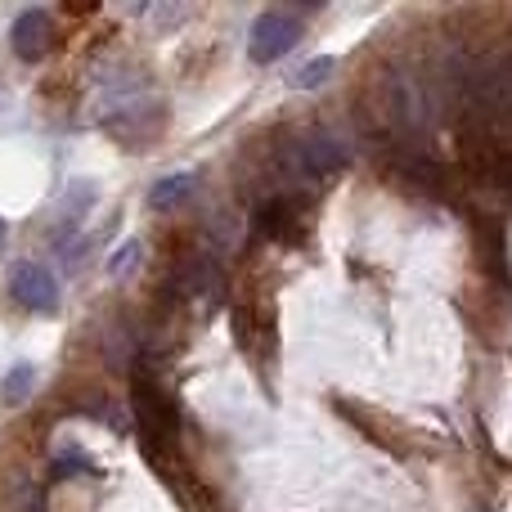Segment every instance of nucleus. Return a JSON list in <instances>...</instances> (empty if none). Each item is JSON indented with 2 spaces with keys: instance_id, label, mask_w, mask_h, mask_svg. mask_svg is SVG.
Returning a JSON list of instances; mask_svg holds the SVG:
<instances>
[{
  "instance_id": "9d476101",
  "label": "nucleus",
  "mask_w": 512,
  "mask_h": 512,
  "mask_svg": "<svg viewBox=\"0 0 512 512\" xmlns=\"http://www.w3.org/2000/svg\"><path fill=\"white\" fill-rule=\"evenodd\" d=\"M189 194H194V176H167V180H158V185H153L149 203L153 207H176L180 198H189Z\"/></svg>"
},
{
  "instance_id": "39448f33",
  "label": "nucleus",
  "mask_w": 512,
  "mask_h": 512,
  "mask_svg": "<svg viewBox=\"0 0 512 512\" xmlns=\"http://www.w3.org/2000/svg\"><path fill=\"white\" fill-rule=\"evenodd\" d=\"M297 36H301V18L297 14H288V9H265V14L252 23V45H248L252 63L283 59V54L297 45Z\"/></svg>"
},
{
  "instance_id": "9b49d317",
  "label": "nucleus",
  "mask_w": 512,
  "mask_h": 512,
  "mask_svg": "<svg viewBox=\"0 0 512 512\" xmlns=\"http://www.w3.org/2000/svg\"><path fill=\"white\" fill-rule=\"evenodd\" d=\"M333 68H337L333 59H310L306 68L292 72V86H297V90H315V86H324V81L333 77Z\"/></svg>"
},
{
  "instance_id": "6e6552de",
  "label": "nucleus",
  "mask_w": 512,
  "mask_h": 512,
  "mask_svg": "<svg viewBox=\"0 0 512 512\" xmlns=\"http://www.w3.org/2000/svg\"><path fill=\"white\" fill-rule=\"evenodd\" d=\"M9 41H14V54L27 63L45 59L54 45V23L45 9H23V14L14 18V32H9Z\"/></svg>"
},
{
  "instance_id": "20e7f679",
  "label": "nucleus",
  "mask_w": 512,
  "mask_h": 512,
  "mask_svg": "<svg viewBox=\"0 0 512 512\" xmlns=\"http://www.w3.org/2000/svg\"><path fill=\"white\" fill-rule=\"evenodd\" d=\"M346 167V144L328 131H310L283 153V171L301 185H328L337 171Z\"/></svg>"
},
{
  "instance_id": "423d86ee",
  "label": "nucleus",
  "mask_w": 512,
  "mask_h": 512,
  "mask_svg": "<svg viewBox=\"0 0 512 512\" xmlns=\"http://www.w3.org/2000/svg\"><path fill=\"white\" fill-rule=\"evenodd\" d=\"M131 391H135L131 405H135V418H140L144 436H149V441H158V436L162 441H171V436H176V409H171V400L153 387L149 373H135Z\"/></svg>"
},
{
  "instance_id": "7ed1b4c3",
  "label": "nucleus",
  "mask_w": 512,
  "mask_h": 512,
  "mask_svg": "<svg viewBox=\"0 0 512 512\" xmlns=\"http://www.w3.org/2000/svg\"><path fill=\"white\" fill-rule=\"evenodd\" d=\"M104 122L113 126L122 140H144L158 126V99L149 95L140 77H122L117 90L104 95Z\"/></svg>"
},
{
  "instance_id": "f257e3e1",
  "label": "nucleus",
  "mask_w": 512,
  "mask_h": 512,
  "mask_svg": "<svg viewBox=\"0 0 512 512\" xmlns=\"http://www.w3.org/2000/svg\"><path fill=\"white\" fill-rule=\"evenodd\" d=\"M450 90L459 104H468L477 117L499 126H512V50L468 59L450 72Z\"/></svg>"
},
{
  "instance_id": "ddd939ff",
  "label": "nucleus",
  "mask_w": 512,
  "mask_h": 512,
  "mask_svg": "<svg viewBox=\"0 0 512 512\" xmlns=\"http://www.w3.org/2000/svg\"><path fill=\"white\" fill-rule=\"evenodd\" d=\"M0 243H5V221H0Z\"/></svg>"
},
{
  "instance_id": "f03ea898",
  "label": "nucleus",
  "mask_w": 512,
  "mask_h": 512,
  "mask_svg": "<svg viewBox=\"0 0 512 512\" xmlns=\"http://www.w3.org/2000/svg\"><path fill=\"white\" fill-rule=\"evenodd\" d=\"M382 126L400 135H418L436 122V90L427 81V72L418 68H387L378 81V108Z\"/></svg>"
},
{
  "instance_id": "1a4fd4ad",
  "label": "nucleus",
  "mask_w": 512,
  "mask_h": 512,
  "mask_svg": "<svg viewBox=\"0 0 512 512\" xmlns=\"http://www.w3.org/2000/svg\"><path fill=\"white\" fill-rule=\"evenodd\" d=\"M256 230L270 234V239H297L301 234V212L292 198H270V203H261V212H256Z\"/></svg>"
},
{
  "instance_id": "f8f14e48",
  "label": "nucleus",
  "mask_w": 512,
  "mask_h": 512,
  "mask_svg": "<svg viewBox=\"0 0 512 512\" xmlns=\"http://www.w3.org/2000/svg\"><path fill=\"white\" fill-rule=\"evenodd\" d=\"M32 382H36V373L27 369V364H23V369L9 373V378H5V400H9V405H23L27 391H32Z\"/></svg>"
},
{
  "instance_id": "0eeeda50",
  "label": "nucleus",
  "mask_w": 512,
  "mask_h": 512,
  "mask_svg": "<svg viewBox=\"0 0 512 512\" xmlns=\"http://www.w3.org/2000/svg\"><path fill=\"white\" fill-rule=\"evenodd\" d=\"M9 297H14L23 310H36V315H45V310L59 306V283H54V274L45 270V265L18 261L14 274H9Z\"/></svg>"
}]
</instances>
